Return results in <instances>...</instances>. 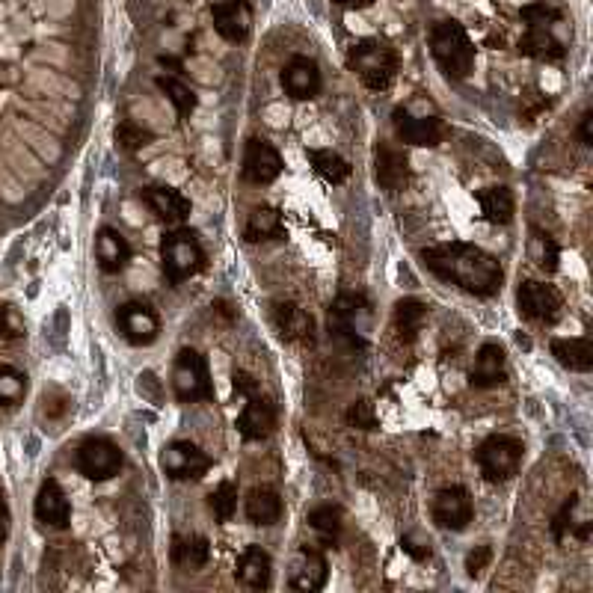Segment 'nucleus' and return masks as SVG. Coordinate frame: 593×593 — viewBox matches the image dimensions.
<instances>
[{
  "mask_svg": "<svg viewBox=\"0 0 593 593\" xmlns=\"http://www.w3.org/2000/svg\"><path fill=\"white\" fill-rule=\"evenodd\" d=\"M161 466H164V472L170 475L172 481H199V478H205L211 472L214 460L196 442L178 439V442H170L164 448Z\"/></svg>",
  "mask_w": 593,
  "mask_h": 593,
  "instance_id": "nucleus-8",
  "label": "nucleus"
},
{
  "mask_svg": "<svg viewBox=\"0 0 593 593\" xmlns=\"http://www.w3.org/2000/svg\"><path fill=\"white\" fill-rule=\"evenodd\" d=\"M516 303H519V312L537 324H555L564 312V297L558 294V288L546 282H534V279L519 285Z\"/></svg>",
  "mask_w": 593,
  "mask_h": 593,
  "instance_id": "nucleus-10",
  "label": "nucleus"
},
{
  "mask_svg": "<svg viewBox=\"0 0 593 593\" xmlns=\"http://www.w3.org/2000/svg\"><path fill=\"white\" fill-rule=\"evenodd\" d=\"M143 199H146V205L152 208V214H155L164 226L178 229V226L190 217V199L181 196L175 187H164V184L146 187Z\"/></svg>",
  "mask_w": 593,
  "mask_h": 593,
  "instance_id": "nucleus-18",
  "label": "nucleus"
},
{
  "mask_svg": "<svg viewBox=\"0 0 593 593\" xmlns=\"http://www.w3.org/2000/svg\"><path fill=\"white\" fill-rule=\"evenodd\" d=\"M493 561V549L490 546H475L469 555H466V573L469 576H481Z\"/></svg>",
  "mask_w": 593,
  "mask_h": 593,
  "instance_id": "nucleus-45",
  "label": "nucleus"
},
{
  "mask_svg": "<svg viewBox=\"0 0 593 593\" xmlns=\"http://www.w3.org/2000/svg\"><path fill=\"white\" fill-rule=\"evenodd\" d=\"M392 125L401 143L407 146H422V149H433L445 140L448 128L442 122V116L436 110H424L416 113L413 104H404L392 113Z\"/></svg>",
  "mask_w": 593,
  "mask_h": 593,
  "instance_id": "nucleus-7",
  "label": "nucleus"
},
{
  "mask_svg": "<svg viewBox=\"0 0 593 593\" xmlns=\"http://www.w3.org/2000/svg\"><path fill=\"white\" fill-rule=\"evenodd\" d=\"M273 427H276V407H273V401L264 398L261 389L253 392V395H247V404H244V410L238 416V430L244 433V439H253V442L267 439L273 433Z\"/></svg>",
  "mask_w": 593,
  "mask_h": 593,
  "instance_id": "nucleus-17",
  "label": "nucleus"
},
{
  "mask_svg": "<svg viewBox=\"0 0 593 593\" xmlns=\"http://www.w3.org/2000/svg\"><path fill=\"white\" fill-rule=\"evenodd\" d=\"M472 386L478 389H490V386H502L508 380V356H505V347L487 341L478 356H475V365H472V374H469Z\"/></svg>",
  "mask_w": 593,
  "mask_h": 593,
  "instance_id": "nucleus-22",
  "label": "nucleus"
},
{
  "mask_svg": "<svg viewBox=\"0 0 593 593\" xmlns=\"http://www.w3.org/2000/svg\"><path fill=\"white\" fill-rule=\"evenodd\" d=\"M285 235V223H282V214L270 205H258L250 211L247 217V226H244V238L250 244L258 241H273V238H282Z\"/></svg>",
  "mask_w": 593,
  "mask_h": 593,
  "instance_id": "nucleus-31",
  "label": "nucleus"
},
{
  "mask_svg": "<svg viewBox=\"0 0 593 593\" xmlns=\"http://www.w3.org/2000/svg\"><path fill=\"white\" fill-rule=\"evenodd\" d=\"M78 469L89 481H110L122 469V451L104 436H89L78 448Z\"/></svg>",
  "mask_w": 593,
  "mask_h": 593,
  "instance_id": "nucleus-11",
  "label": "nucleus"
},
{
  "mask_svg": "<svg viewBox=\"0 0 593 593\" xmlns=\"http://www.w3.org/2000/svg\"><path fill=\"white\" fill-rule=\"evenodd\" d=\"M522 451H525V445H522L516 436L493 433V436H487V439L478 445L475 460H478L481 475H484L490 484H502V481H510V478L519 472Z\"/></svg>",
  "mask_w": 593,
  "mask_h": 593,
  "instance_id": "nucleus-5",
  "label": "nucleus"
},
{
  "mask_svg": "<svg viewBox=\"0 0 593 593\" xmlns=\"http://www.w3.org/2000/svg\"><path fill=\"white\" fill-rule=\"evenodd\" d=\"M95 258H98L104 273H119L131 261V244H128V238L122 232L107 226L95 238Z\"/></svg>",
  "mask_w": 593,
  "mask_h": 593,
  "instance_id": "nucleus-27",
  "label": "nucleus"
},
{
  "mask_svg": "<svg viewBox=\"0 0 593 593\" xmlns=\"http://www.w3.org/2000/svg\"><path fill=\"white\" fill-rule=\"evenodd\" d=\"M238 582L250 591H264L270 588L273 579V561L261 546H247L244 555L238 558V570H235Z\"/></svg>",
  "mask_w": 593,
  "mask_h": 593,
  "instance_id": "nucleus-26",
  "label": "nucleus"
},
{
  "mask_svg": "<svg viewBox=\"0 0 593 593\" xmlns=\"http://www.w3.org/2000/svg\"><path fill=\"white\" fill-rule=\"evenodd\" d=\"M374 178L383 190H404V184L410 181V161L401 149L389 146V143H380L377 146V155H374Z\"/></svg>",
  "mask_w": 593,
  "mask_h": 593,
  "instance_id": "nucleus-19",
  "label": "nucleus"
},
{
  "mask_svg": "<svg viewBox=\"0 0 593 593\" xmlns=\"http://www.w3.org/2000/svg\"><path fill=\"white\" fill-rule=\"evenodd\" d=\"M552 356L579 374H588L593 368V344L591 339H555L552 341Z\"/></svg>",
  "mask_w": 593,
  "mask_h": 593,
  "instance_id": "nucleus-32",
  "label": "nucleus"
},
{
  "mask_svg": "<svg viewBox=\"0 0 593 593\" xmlns=\"http://www.w3.org/2000/svg\"><path fill=\"white\" fill-rule=\"evenodd\" d=\"M6 534H9V513H6L3 496H0V543L6 540Z\"/></svg>",
  "mask_w": 593,
  "mask_h": 593,
  "instance_id": "nucleus-48",
  "label": "nucleus"
},
{
  "mask_svg": "<svg viewBox=\"0 0 593 593\" xmlns=\"http://www.w3.org/2000/svg\"><path fill=\"white\" fill-rule=\"evenodd\" d=\"M24 395H27V377L12 365H0V404L3 407L21 404Z\"/></svg>",
  "mask_w": 593,
  "mask_h": 593,
  "instance_id": "nucleus-39",
  "label": "nucleus"
},
{
  "mask_svg": "<svg viewBox=\"0 0 593 593\" xmlns=\"http://www.w3.org/2000/svg\"><path fill=\"white\" fill-rule=\"evenodd\" d=\"M528 253L537 261L540 270L546 273H555L558 270V261H561V247L552 235L540 232V229H531V241H528Z\"/></svg>",
  "mask_w": 593,
  "mask_h": 593,
  "instance_id": "nucleus-36",
  "label": "nucleus"
},
{
  "mask_svg": "<svg viewBox=\"0 0 593 593\" xmlns=\"http://www.w3.org/2000/svg\"><path fill=\"white\" fill-rule=\"evenodd\" d=\"M347 66L359 75V81L368 89L380 92V89H389L398 75V54L386 42L368 39V42H359L350 48Z\"/></svg>",
  "mask_w": 593,
  "mask_h": 593,
  "instance_id": "nucleus-3",
  "label": "nucleus"
},
{
  "mask_svg": "<svg viewBox=\"0 0 593 593\" xmlns=\"http://www.w3.org/2000/svg\"><path fill=\"white\" fill-rule=\"evenodd\" d=\"M519 54L531 57V60H561L564 57V42L552 33V30H540V27H528V33L519 39Z\"/></svg>",
  "mask_w": 593,
  "mask_h": 593,
  "instance_id": "nucleus-30",
  "label": "nucleus"
},
{
  "mask_svg": "<svg viewBox=\"0 0 593 593\" xmlns=\"http://www.w3.org/2000/svg\"><path fill=\"white\" fill-rule=\"evenodd\" d=\"M424 321H427V306L416 297L398 300L395 306V333L401 341H413L422 333Z\"/></svg>",
  "mask_w": 593,
  "mask_h": 593,
  "instance_id": "nucleus-33",
  "label": "nucleus"
},
{
  "mask_svg": "<svg viewBox=\"0 0 593 593\" xmlns=\"http://www.w3.org/2000/svg\"><path fill=\"white\" fill-rule=\"evenodd\" d=\"M401 546H404V552H410L416 561H424V558H430V543L424 540L422 534H407L404 540H401Z\"/></svg>",
  "mask_w": 593,
  "mask_h": 593,
  "instance_id": "nucleus-46",
  "label": "nucleus"
},
{
  "mask_svg": "<svg viewBox=\"0 0 593 593\" xmlns=\"http://www.w3.org/2000/svg\"><path fill=\"white\" fill-rule=\"evenodd\" d=\"M161 258H164V273L170 282H184L190 276H196L205 267V250L199 244V238L190 229H172L170 235L164 238L161 247Z\"/></svg>",
  "mask_w": 593,
  "mask_h": 593,
  "instance_id": "nucleus-6",
  "label": "nucleus"
},
{
  "mask_svg": "<svg viewBox=\"0 0 593 593\" xmlns=\"http://www.w3.org/2000/svg\"><path fill=\"white\" fill-rule=\"evenodd\" d=\"M211 18H214V30L226 42H247L253 30V9L247 0H220L211 9Z\"/></svg>",
  "mask_w": 593,
  "mask_h": 593,
  "instance_id": "nucleus-15",
  "label": "nucleus"
},
{
  "mask_svg": "<svg viewBox=\"0 0 593 593\" xmlns=\"http://www.w3.org/2000/svg\"><path fill=\"white\" fill-rule=\"evenodd\" d=\"M69 410H72V398H69L66 392L51 389V392L42 395V413H45L48 419H63Z\"/></svg>",
  "mask_w": 593,
  "mask_h": 593,
  "instance_id": "nucleus-43",
  "label": "nucleus"
},
{
  "mask_svg": "<svg viewBox=\"0 0 593 593\" xmlns=\"http://www.w3.org/2000/svg\"><path fill=\"white\" fill-rule=\"evenodd\" d=\"M282 172V155L261 137H253L244 152V175L253 184H273Z\"/></svg>",
  "mask_w": 593,
  "mask_h": 593,
  "instance_id": "nucleus-16",
  "label": "nucleus"
},
{
  "mask_svg": "<svg viewBox=\"0 0 593 593\" xmlns=\"http://www.w3.org/2000/svg\"><path fill=\"white\" fill-rule=\"evenodd\" d=\"M327 576H330V567H327V558L321 549H312V546L297 549V555L291 558V567H288V585L294 591H321L327 585Z\"/></svg>",
  "mask_w": 593,
  "mask_h": 593,
  "instance_id": "nucleus-14",
  "label": "nucleus"
},
{
  "mask_svg": "<svg viewBox=\"0 0 593 593\" xmlns=\"http://www.w3.org/2000/svg\"><path fill=\"white\" fill-rule=\"evenodd\" d=\"M552 531L558 537V543H585L591 537V516L585 510V502L579 496H570V502L564 505V510L555 516Z\"/></svg>",
  "mask_w": 593,
  "mask_h": 593,
  "instance_id": "nucleus-24",
  "label": "nucleus"
},
{
  "mask_svg": "<svg viewBox=\"0 0 593 593\" xmlns=\"http://www.w3.org/2000/svg\"><path fill=\"white\" fill-rule=\"evenodd\" d=\"M116 324H119L122 336L131 341V344H137V347L152 344V341L158 339V333H161V318H158V312H155L149 303H140V300L125 303V306L116 312Z\"/></svg>",
  "mask_w": 593,
  "mask_h": 593,
  "instance_id": "nucleus-13",
  "label": "nucleus"
},
{
  "mask_svg": "<svg viewBox=\"0 0 593 593\" xmlns=\"http://www.w3.org/2000/svg\"><path fill=\"white\" fill-rule=\"evenodd\" d=\"M591 110H585L582 113V119H579V140H582V146H593V134H591Z\"/></svg>",
  "mask_w": 593,
  "mask_h": 593,
  "instance_id": "nucleus-47",
  "label": "nucleus"
},
{
  "mask_svg": "<svg viewBox=\"0 0 593 593\" xmlns=\"http://www.w3.org/2000/svg\"><path fill=\"white\" fill-rule=\"evenodd\" d=\"M282 86H285V92H288L291 98L306 101V98H315V95L321 92L324 78H321V69H318L315 60H309V57H294V60L285 66V72H282Z\"/></svg>",
  "mask_w": 593,
  "mask_h": 593,
  "instance_id": "nucleus-21",
  "label": "nucleus"
},
{
  "mask_svg": "<svg viewBox=\"0 0 593 593\" xmlns=\"http://www.w3.org/2000/svg\"><path fill=\"white\" fill-rule=\"evenodd\" d=\"M309 528L318 534V540L321 543H327V546H333L336 540H339L341 528H344V513L336 505H321V508H315L309 513Z\"/></svg>",
  "mask_w": 593,
  "mask_h": 593,
  "instance_id": "nucleus-34",
  "label": "nucleus"
},
{
  "mask_svg": "<svg viewBox=\"0 0 593 593\" xmlns=\"http://www.w3.org/2000/svg\"><path fill=\"white\" fill-rule=\"evenodd\" d=\"M422 261L439 279L475 297H493L502 291V282H505V270L499 258L475 244H463V241L439 244V247L424 250Z\"/></svg>",
  "mask_w": 593,
  "mask_h": 593,
  "instance_id": "nucleus-1",
  "label": "nucleus"
},
{
  "mask_svg": "<svg viewBox=\"0 0 593 593\" xmlns=\"http://www.w3.org/2000/svg\"><path fill=\"white\" fill-rule=\"evenodd\" d=\"M309 161H312L315 172L324 181H330V184H344L350 178V164L341 155H336L333 149H312L309 152Z\"/></svg>",
  "mask_w": 593,
  "mask_h": 593,
  "instance_id": "nucleus-35",
  "label": "nucleus"
},
{
  "mask_svg": "<svg viewBox=\"0 0 593 593\" xmlns=\"http://www.w3.org/2000/svg\"><path fill=\"white\" fill-rule=\"evenodd\" d=\"M430 51H433V60L439 63V69L454 81L469 78L475 69V45H472L466 27L457 21H439L430 30Z\"/></svg>",
  "mask_w": 593,
  "mask_h": 593,
  "instance_id": "nucleus-2",
  "label": "nucleus"
},
{
  "mask_svg": "<svg viewBox=\"0 0 593 593\" xmlns=\"http://www.w3.org/2000/svg\"><path fill=\"white\" fill-rule=\"evenodd\" d=\"M152 143V134L143 128V125H137V122H122V125H116V146L119 149H125V152H140L143 146H149Z\"/></svg>",
  "mask_w": 593,
  "mask_h": 593,
  "instance_id": "nucleus-41",
  "label": "nucleus"
},
{
  "mask_svg": "<svg viewBox=\"0 0 593 593\" xmlns=\"http://www.w3.org/2000/svg\"><path fill=\"white\" fill-rule=\"evenodd\" d=\"M273 324L279 330V336L294 344H312L315 339V321L312 315L297 306V303H276L273 309Z\"/></svg>",
  "mask_w": 593,
  "mask_h": 593,
  "instance_id": "nucleus-23",
  "label": "nucleus"
},
{
  "mask_svg": "<svg viewBox=\"0 0 593 593\" xmlns=\"http://www.w3.org/2000/svg\"><path fill=\"white\" fill-rule=\"evenodd\" d=\"M208 508L214 513V519L229 522L238 510V487L232 481H223L211 496H208Z\"/></svg>",
  "mask_w": 593,
  "mask_h": 593,
  "instance_id": "nucleus-40",
  "label": "nucleus"
},
{
  "mask_svg": "<svg viewBox=\"0 0 593 593\" xmlns=\"http://www.w3.org/2000/svg\"><path fill=\"white\" fill-rule=\"evenodd\" d=\"M36 519L45 525V528H66L69 519H72V505H69V496L63 493V487L57 481H45L36 493V505H33Z\"/></svg>",
  "mask_w": 593,
  "mask_h": 593,
  "instance_id": "nucleus-20",
  "label": "nucleus"
},
{
  "mask_svg": "<svg viewBox=\"0 0 593 593\" xmlns=\"http://www.w3.org/2000/svg\"><path fill=\"white\" fill-rule=\"evenodd\" d=\"M172 561L184 573H199L211 561V543L202 534H175L172 537Z\"/></svg>",
  "mask_w": 593,
  "mask_h": 593,
  "instance_id": "nucleus-25",
  "label": "nucleus"
},
{
  "mask_svg": "<svg viewBox=\"0 0 593 593\" xmlns=\"http://www.w3.org/2000/svg\"><path fill=\"white\" fill-rule=\"evenodd\" d=\"M158 86H161V92L170 98L172 107L178 110L181 119L193 113V107H196V92L184 84V81H178L175 75H158Z\"/></svg>",
  "mask_w": 593,
  "mask_h": 593,
  "instance_id": "nucleus-38",
  "label": "nucleus"
},
{
  "mask_svg": "<svg viewBox=\"0 0 593 593\" xmlns=\"http://www.w3.org/2000/svg\"><path fill=\"white\" fill-rule=\"evenodd\" d=\"M244 510L253 525H276L282 519V499L273 487H255L247 493Z\"/></svg>",
  "mask_w": 593,
  "mask_h": 593,
  "instance_id": "nucleus-29",
  "label": "nucleus"
},
{
  "mask_svg": "<svg viewBox=\"0 0 593 593\" xmlns=\"http://www.w3.org/2000/svg\"><path fill=\"white\" fill-rule=\"evenodd\" d=\"M368 318H371V309L362 297L341 294L330 306V333H336V339L347 341L350 347H365Z\"/></svg>",
  "mask_w": 593,
  "mask_h": 593,
  "instance_id": "nucleus-9",
  "label": "nucleus"
},
{
  "mask_svg": "<svg viewBox=\"0 0 593 593\" xmlns=\"http://www.w3.org/2000/svg\"><path fill=\"white\" fill-rule=\"evenodd\" d=\"M478 205H481V214L496 226H508L513 214H516V199L505 184H493V187L478 190Z\"/></svg>",
  "mask_w": 593,
  "mask_h": 593,
  "instance_id": "nucleus-28",
  "label": "nucleus"
},
{
  "mask_svg": "<svg viewBox=\"0 0 593 593\" xmlns=\"http://www.w3.org/2000/svg\"><path fill=\"white\" fill-rule=\"evenodd\" d=\"M430 516L439 528L445 531H463L472 516H475V505H472V496L466 487H442L430 505Z\"/></svg>",
  "mask_w": 593,
  "mask_h": 593,
  "instance_id": "nucleus-12",
  "label": "nucleus"
},
{
  "mask_svg": "<svg viewBox=\"0 0 593 593\" xmlns=\"http://www.w3.org/2000/svg\"><path fill=\"white\" fill-rule=\"evenodd\" d=\"M519 15L528 27H540V30H552L555 24L564 21V9L552 0H534L528 6H522Z\"/></svg>",
  "mask_w": 593,
  "mask_h": 593,
  "instance_id": "nucleus-37",
  "label": "nucleus"
},
{
  "mask_svg": "<svg viewBox=\"0 0 593 593\" xmlns=\"http://www.w3.org/2000/svg\"><path fill=\"white\" fill-rule=\"evenodd\" d=\"M172 389H175V398L181 404H202V401H211L214 398V383H211L208 362L193 347H184L175 356V365H172Z\"/></svg>",
  "mask_w": 593,
  "mask_h": 593,
  "instance_id": "nucleus-4",
  "label": "nucleus"
},
{
  "mask_svg": "<svg viewBox=\"0 0 593 593\" xmlns=\"http://www.w3.org/2000/svg\"><path fill=\"white\" fill-rule=\"evenodd\" d=\"M339 6H344V9H365V6H371L374 0H336Z\"/></svg>",
  "mask_w": 593,
  "mask_h": 593,
  "instance_id": "nucleus-49",
  "label": "nucleus"
},
{
  "mask_svg": "<svg viewBox=\"0 0 593 593\" xmlns=\"http://www.w3.org/2000/svg\"><path fill=\"white\" fill-rule=\"evenodd\" d=\"M347 424L356 430H374L377 427V413L371 401H353L347 410Z\"/></svg>",
  "mask_w": 593,
  "mask_h": 593,
  "instance_id": "nucleus-42",
  "label": "nucleus"
},
{
  "mask_svg": "<svg viewBox=\"0 0 593 593\" xmlns=\"http://www.w3.org/2000/svg\"><path fill=\"white\" fill-rule=\"evenodd\" d=\"M21 336H24V318L18 315V309L3 306V309H0V339L12 341L21 339Z\"/></svg>",
  "mask_w": 593,
  "mask_h": 593,
  "instance_id": "nucleus-44",
  "label": "nucleus"
}]
</instances>
